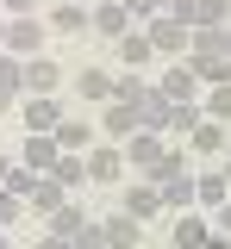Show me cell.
<instances>
[{"mask_svg": "<svg viewBox=\"0 0 231 249\" xmlns=\"http://www.w3.org/2000/svg\"><path fill=\"white\" fill-rule=\"evenodd\" d=\"M156 6H169V0H156Z\"/></svg>", "mask_w": 231, "mask_h": 249, "instance_id": "43", "label": "cell"}, {"mask_svg": "<svg viewBox=\"0 0 231 249\" xmlns=\"http://www.w3.org/2000/svg\"><path fill=\"white\" fill-rule=\"evenodd\" d=\"M6 31H13V19H6V13H0V44H6Z\"/></svg>", "mask_w": 231, "mask_h": 249, "instance_id": "40", "label": "cell"}, {"mask_svg": "<svg viewBox=\"0 0 231 249\" xmlns=\"http://www.w3.org/2000/svg\"><path fill=\"white\" fill-rule=\"evenodd\" d=\"M163 156H169L163 131H132V137H125V168H144V175H150Z\"/></svg>", "mask_w": 231, "mask_h": 249, "instance_id": "2", "label": "cell"}, {"mask_svg": "<svg viewBox=\"0 0 231 249\" xmlns=\"http://www.w3.org/2000/svg\"><path fill=\"white\" fill-rule=\"evenodd\" d=\"M125 13H156V0H119Z\"/></svg>", "mask_w": 231, "mask_h": 249, "instance_id": "37", "label": "cell"}, {"mask_svg": "<svg viewBox=\"0 0 231 249\" xmlns=\"http://www.w3.org/2000/svg\"><path fill=\"white\" fill-rule=\"evenodd\" d=\"M225 187H231V168H225Z\"/></svg>", "mask_w": 231, "mask_h": 249, "instance_id": "42", "label": "cell"}, {"mask_svg": "<svg viewBox=\"0 0 231 249\" xmlns=\"http://www.w3.org/2000/svg\"><path fill=\"white\" fill-rule=\"evenodd\" d=\"M119 56L132 62V69H137V62H150V56H156V44H150V31H125V37H119Z\"/></svg>", "mask_w": 231, "mask_h": 249, "instance_id": "21", "label": "cell"}, {"mask_svg": "<svg viewBox=\"0 0 231 249\" xmlns=\"http://www.w3.org/2000/svg\"><path fill=\"white\" fill-rule=\"evenodd\" d=\"M50 175H57L63 187H81V181H88V156H63V162H57Z\"/></svg>", "mask_w": 231, "mask_h": 249, "instance_id": "26", "label": "cell"}, {"mask_svg": "<svg viewBox=\"0 0 231 249\" xmlns=\"http://www.w3.org/2000/svg\"><path fill=\"white\" fill-rule=\"evenodd\" d=\"M25 168H38V175H50L57 162H63V143H57V131H25V156H19Z\"/></svg>", "mask_w": 231, "mask_h": 249, "instance_id": "3", "label": "cell"}, {"mask_svg": "<svg viewBox=\"0 0 231 249\" xmlns=\"http://www.w3.org/2000/svg\"><path fill=\"white\" fill-rule=\"evenodd\" d=\"M69 112H63V100L57 93H32V106H25V131H57Z\"/></svg>", "mask_w": 231, "mask_h": 249, "instance_id": "8", "label": "cell"}, {"mask_svg": "<svg viewBox=\"0 0 231 249\" xmlns=\"http://www.w3.org/2000/svg\"><path fill=\"white\" fill-rule=\"evenodd\" d=\"M57 143H63V156H88V150H94V124L63 119V124H57Z\"/></svg>", "mask_w": 231, "mask_h": 249, "instance_id": "17", "label": "cell"}, {"mask_svg": "<svg viewBox=\"0 0 231 249\" xmlns=\"http://www.w3.org/2000/svg\"><path fill=\"white\" fill-rule=\"evenodd\" d=\"M44 37H50V25H38V13H25V19H13V31H6V50L13 56H44Z\"/></svg>", "mask_w": 231, "mask_h": 249, "instance_id": "4", "label": "cell"}, {"mask_svg": "<svg viewBox=\"0 0 231 249\" xmlns=\"http://www.w3.org/2000/svg\"><path fill=\"white\" fill-rule=\"evenodd\" d=\"M225 199H231V187H225V175H200V199H194V206H212V212H219Z\"/></svg>", "mask_w": 231, "mask_h": 249, "instance_id": "23", "label": "cell"}, {"mask_svg": "<svg viewBox=\"0 0 231 249\" xmlns=\"http://www.w3.org/2000/svg\"><path fill=\"white\" fill-rule=\"evenodd\" d=\"M206 119H219V124L231 119V81H219V88L206 93Z\"/></svg>", "mask_w": 231, "mask_h": 249, "instance_id": "27", "label": "cell"}, {"mask_svg": "<svg viewBox=\"0 0 231 249\" xmlns=\"http://www.w3.org/2000/svg\"><path fill=\"white\" fill-rule=\"evenodd\" d=\"M225 37H231V25H225Z\"/></svg>", "mask_w": 231, "mask_h": 249, "instance_id": "44", "label": "cell"}, {"mask_svg": "<svg viewBox=\"0 0 231 249\" xmlns=\"http://www.w3.org/2000/svg\"><path fill=\"white\" fill-rule=\"evenodd\" d=\"M75 93H81V100H119V75H106V69H81V75H75Z\"/></svg>", "mask_w": 231, "mask_h": 249, "instance_id": "15", "label": "cell"}, {"mask_svg": "<svg viewBox=\"0 0 231 249\" xmlns=\"http://www.w3.org/2000/svg\"><path fill=\"white\" fill-rule=\"evenodd\" d=\"M13 100H19V81H0V112H6Z\"/></svg>", "mask_w": 231, "mask_h": 249, "instance_id": "34", "label": "cell"}, {"mask_svg": "<svg viewBox=\"0 0 231 249\" xmlns=\"http://www.w3.org/2000/svg\"><path fill=\"white\" fill-rule=\"evenodd\" d=\"M194 25H231V0H194Z\"/></svg>", "mask_w": 231, "mask_h": 249, "instance_id": "25", "label": "cell"}, {"mask_svg": "<svg viewBox=\"0 0 231 249\" xmlns=\"http://www.w3.org/2000/svg\"><path fill=\"white\" fill-rule=\"evenodd\" d=\"M25 206H32V212H44V218H57V212L69 206V187L57 181V175H44V181L32 187V199H25Z\"/></svg>", "mask_w": 231, "mask_h": 249, "instance_id": "12", "label": "cell"}, {"mask_svg": "<svg viewBox=\"0 0 231 249\" xmlns=\"http://www.w3.org/2000/svg\"><path fill=\"white\" fill-rule=\"evenodd\" d=\"M69 243H75V249H106V231H100L94 218H88V224H81V231H75Z\"/></svg>", "mask_w": 231, "mask_h": 249, "instance_id": "29", "label": "cell"}, {"mask_svg": "<svg viewBox=\"0 0 231 249\" xmlns=\"http://www.w3.org/2000/svg\"><path fill=\"white\" fill-rule=\"evenodd\" d=\"M19 88H32V93H57L63 88V69L50 56H25V75H19Z\"/></svg>", "mask_w": 231, "mask_h": 249, "instance_id": "9", "label": "cell"}, {"mask_svg": "<svg viewBox=\"0 0 231 249\" xmlns=\"http://www.w3.org/2000/svg\"><path fill=\"white\" fill-rule=\"evenodd\" d=\"M0 249H6V231H0Z\"/></svg>", "mask_w": 231, "mask_h": 249, "instance_id": "41", "label": "cell"}, {"mask_svg": "<svg viewBox=\"0 0 231 249\" xmlns=\"http://www.w3.org/2000/svg\"><path fill=\"white\" fill-rule=\"evenodd\" d=\"M188 143H194L200 156H219V150L231 143V137H225V124H219V119H200L194 131H188Z\"/></svg>", "mask_w": 231, "mask_h": 249, "instance_id": "18", "label": "cell"}, {"mask_svg": "<svg viewBox=\"0 0 231 249\" xmlns=\"http://www.w3.org/2000/svg\"><path fill=\"white\" fill-rule=\"evenodd\" d=\"M163 13H169V19H175V25H188V31H194V0H169Z\"/></svg>", "mask_w": 231, "mask_h": 249, "instance_id": "32", "label": "cell"}, {"mask_svg": "<svg viewBox=\"0 0 231 249\" xmlns=\"http://www.w3.org/2000/svg\"><path fill=\"white\" fill-rule=\"evenodd\" d=\"M0 13L6 19H25V13H38V0H0Z\"/></svg>", "mask_w": 231, "mask_h": 249, "instance_id": "33", "label": "cell"}, {"mask_svg": "<svg viewBox=\"0 0 231 249\" xmlns=\"http://www.w3.org/2000/svg\"><path fill=\"white\" fill-rule=\"evenodd\" d=\"M144 93H150V81H137V75H119V100H132V106H137Z\"/></svg>", "mask_w": 231, "mask_h": 249, "instance_id": "31", "label": "cell"}, {"mask_svg": "<svg viewBox=\"0 0 231 249\" xmlns=\"http://www.w3.org/2000/svg\"><path fill=\"white\" fill-rule=\"evenodd\" d=\"M150 181L163 187V206H169V212H194V199H200V175H188L175 150H169L163 162L150 168Z\"/></svg>", "mask_w": 231, "mask_h": 249, "instance_id": "1", "label": "cell"}, {"mask_svg": "<svg viewBox=\"0 0 231 249\" xmlns=\"http://www.w3.org/2000/svg\"><path fill=\"white\" fill-rule=\"evenodd\" d=\"M150 44H156V56H188V25L156 19V25H150Z\"/></svg>", "mask_w": 231, "mask_h": 249, "instance_id": "14", "label": "cell"}, {"mask_svg": "<svg viewBox=\"0 0 231 249\" xmlns=\"http://www.w3.org/2000/svg\"><path fill=\"white\" fill-rule=\"evenodd\" d=\"M212 231H225V237H231V199L219 206V218H212Z\"/></svg>", "mask_w": 231, "mask_h": 249, "instance_id": "35", "label": "cell"}, {"mask_svg": "<svg viewBox=\"0 0 231 249\" xmlns=\"http://www.w3.org/2000/svg\"><path fill=\"white\" fill-rule=\"evenodd\" d=\"M200 119H206L200 106H188V100H169V119H163V131H181V137H188V131H194Z\"/></svg>", "mask_w": 231, "mask_h": 249, "instance_id": "22", "label": "cell"}, {"mask_svg": "<svg viewBox=\"0 0 231 249\" xmlns=\"http://www.w3.org/2000/svg\"><path fill=\"white\" fill-rule=\"evenodd\" d=\"M50 31H94V19H88L81 0H63V6L50 13Z\"/></svg>", "mask_w": 231, "mask_h": 249, "instance_id": "20", "label": "cell"}, {"mask_svg": "<svg viewBox=\"0 0 231 249\" xmlns=\"http://www.w3.org/2000/svg\"><path fill=\"white\" fill-rule=\"evenodd\" d=\"M19 212H25V199H13V193L0 187V231H6V224H19Z\"/></svg>", "mask_w": 231, "mask_h": 249, "instance_id": "30", "label": "cell"}, {"mask_svg": "<svg viewBox=\"0 0 231 249\" xmlns=\"http://www.w3.org/2000/svg\"><path fill=\"white\" fill-rule=\"evenodd\" d=\"M163 119H169V93L150 88L144 100H137V124H144V131H163Z\"/></svg>", "mask_w": 231, "mask_h": 249, "instance_id": "19", "label": "cell"}, {"mask_svg": "<svg viewBox=\"0 0 231 249\" xmlns=\"http://www.w3.org/2000/svg\"><path fill=\"white\" fill-rule=\"evenodd\" d=\"M88 181H125V150L119 143H94L88 150Z\"/></svg>", "mask_w": 231, "mask_h": 249, "instance_id": "6", "label": "cell"}, {"mask_svg": "<svg viewBox=\"0 0 231 249\" xmlns=\"http://www.w3.org/2000/svg\"><path fill=\"white\" fill-rule=\"evenodd\" d=\"M44 181V175H38V168H25V162H13V175H6V193H13V199H32V187Z\"/></svg>", "mask_w": 231, "mask_h": 249, "instance_id": "24", "label": "cell"}, {"mask_svg": "<svg viewBox=\"0 0 231 249\" xmlns=\"http://www.w3.org/2000/svg\"><path fill=\"white\" fill-rule=\"evenodd\" d=\"M38 249H75V243H69V237H57V231H50V237H38Z\"/></svg>", "mask_w": 231, "mask_h": 249, "instance_id": "36", "label": "cell"}, {"mask_svg": "<svg viewBox=\"0 0 231 249\" xmlns=\"http://www.w3.org/2000/svg\"><path fill=\"white\" fill-rule=\"evenodd\" d=\"M132 124H137V106H132V100H106V112H100V131H106L113 143H125V137H132ZM137 131H144V124H137Z\"/></svg>", "mask_w": 231, "mask_h": 249, "instance_id": "7", "label": "cell"}, {"mask_svg": "<svg viewBox=\"0 0 231 249\" xmlns=\"http://www.w3.org/2000/svg\"><path fill=\"white\" fill-rule=\"evenodd\" d=\"M163 93H169V100H188V106H194V93H200V69H194L188 56H175V69L163 75Z\"/></svg>", "mask_w": 231, "mask_h": 249, "instance_id": "10", "label": "cell"}, {"mask_svg": "<svg viewBox=\"0 0 231 249\" xmlns=\"http://www.w3.org/2000/svg\"><path fill=\"white\" fill-rule=\"evenodd\" d=\"M100 231H106V249H137V243H144V218H132V212L106 218Z\"/></svg>", "mask_w": 231, "mask_h": 249, "instance_id": "11", "label": "cell"}, {"mask_svg": "<svg viewBox=\"0 0 231 249\" xmlns=\"http://www.w3.org/2000/svg\"><path fill=\"white\" fill-rule=\"evenodd\" d=\"M212 237V218H200V212H175V249H200Z\"/></svg>", "mask_w": 231, "mask_h": 249, "instance_id": "16", "label": "cell"}, {"mask_svg": "<svg viewBox=\"0 0 231 249\" xmlns=\"http://www.w3.org/2000/svg\"><path fill=\"white\" fill-rule=\"evenodd\" d=\"M125 212H132V218H156V212H169V206H163V187L150 181V175H137V181L125 187Z\"/></svg>", "mask_w": 231, "mask_h": 249, "instance_id": "5", "label": "cell"}, {"mask_svg": "<svg viewBox=\"0 0 231 249\" xmlns=\"http://www.w3.org/2000/svg\"><path fill=\"white\" fill-rule=\"evenodd\" d=\"M200 249H231V237H225V231H212V237H206Z\"/></svg>", "mask_w": 231, "mask_h": 249, "instance_id": "38", "label": "cell"}, {"mask_svg": "<svg viewBox=\"0 0 231 249\" xmlns=\"http://www.w3.org/2000/svg\"><path fill=\"white\" fill-rule=\"evenodd\" d=\"M88 19H94V31H100V37H125V31H132V13H125L119 0H100Z\"/></svg>", "mask_w": 231, "mask_h": 249, "instance_id": "13", "label": "cell"}, {"mask_svg": "<svg viewBox=\"0 0 231 249\" xmlns=\"http://www.w3.org/2000/svg\"><path fill=\"white\" fill-rule=\"evenodd\" d=\"M6 175H13V156H0V187H6Z\"/></svg>", "mask_w": 231, "mask_h": 249, "instance_id": "39", "label": "cell"}, {"mask_svg": "<svg viewBox=\"0 0 231 249\" xmlns=\"http://www.w3.org/2000/svg\"><path fill=\"white\" fill-rule=\"evenodd\" d=\"M81 224H88V218H81V206H63V212L50 218V231H57V237H75Z\"/></svg>", "mask_w": 231, "mask_h": 249, "instance_id": "28", "label": "cell"}]
</instances>
